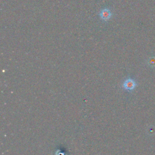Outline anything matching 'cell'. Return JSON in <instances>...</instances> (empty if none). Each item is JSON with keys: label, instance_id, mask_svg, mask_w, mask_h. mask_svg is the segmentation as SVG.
Segmentation results:
<instances>
[{"label": "cell", "instance_id": "cell-1", "mask_svg": "<svg viewBox=\"0 0 155 155\" xmlns=\"http://www.w3.org/2000/svg\"><path fill=\"white\" fill-rule=\"evenodd\" d=\"M101 20L103 22H107L110 20L113 16V12L109 7H105L101 9L98 13Z\"/></svg>", "mask_w": 155, "mask_h": 155}, {"label": "cell", "instance_id": "cell-2", "mask_svg": "<svg viewBox=\"0 0 155 155\" xmlns=\"http://www.w3.org/2000/svg\"><path fill=\"white\" fill-rule=\"evenodd\" d=\"M136 82L134 80H133L131 78H128L125 79L123 84H122V87L124 89H125L127 91H133L136 87Z\"/></svg>", "mask_w": 155, "mask_h": 155}]
</instances>
